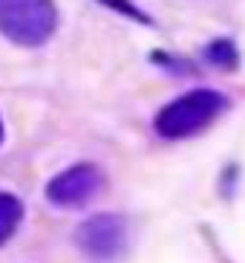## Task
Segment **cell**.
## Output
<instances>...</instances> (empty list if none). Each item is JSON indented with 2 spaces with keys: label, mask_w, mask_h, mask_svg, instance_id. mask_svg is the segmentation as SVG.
<instances>
[{
  "label": "cell",
  "mask_w": 245,
  "mask_h": 263,
  "mask_svg": "<svg viewBox=\"0 0 245 263\" xmlns=\"http://www.w3.org/2000/svg\"><path fill=\"white\" fill-rule=\"evenodd\" d=\"M58 26L55 0H0V35L17 47H40Z\"/></svg>",
  "instance_id": "7a4b0ae2"
},
{
  "label": "cell",
  "mask_w": 245,
  "mask_h": 263,
  "mask_svg": "<svg viewBox=\"0 0 245 263\" xmlns=\"http://www.w3.org/2000/svg\"><path fill=\"white\" fill-rule=\"evenodd\" d=\"M75 243L92 263H113L127 249V223L118 214H95L78 226Z\"/></svg>",
  "instance_id": "3957f363"
},
{
  "label": "cell",
  "mask_w": 245,
  "mask_h": 263,
  "mask_svg": "<svg viewBox=\"0 0 245 263\" xmlns=\"http://www.w3.org/2000/svg\"><path fill=\"white\" fill-rule=\"evenodd\" d=\"M21 217H23L21 200H17V197H12V194L0 191V246H3V243L15 234L17 223H21Z\"/></svg>",
  "instance_id": "5b68a950"
},
{
  "label": "cell",
  "mask_w": 245,
  "mask_h": 263,
  "mask_svg": "<svg viewBox=\"0 0 245 263\" xmlns=\"http://www.w3.org/2000/svg\"><path fill=\"white\" fill-rule=\"evenodd\" d=\"M225 107H228V99L222 93H216V90H191V93L168 101L159 110L153 127L165 139H188V136H196L205 127H211L225 113Z\"/></svg>",
  "instance_id": "6da1fadb"
},
{
  "label": "cell",
  "mask_w": 245,
  "mask_h": 263,
  "mask_svg": "<svg viewBox=\"0 0 245 263\" xmlns=\"http://www.w3.org/2000/svg\"><path fill=\"white\" fill-rule=\"evenodd\" d=\"M0 142H3V124H0Z\"/></svg>",
  "instance_id": "52a82bcc"
},
{
  "label": "cell",
  "mask_w": 245,
  "mask_h": 263,
  "mask_svg": "<svg viewBox=\"0 0 245 263\" xmlns=\"http://www.w3.org/2000/svg\"><path fill=\"white\" fill-rule=\"evenodd\" d=\"M104 185V177L95 165H72L64 174L46 185V197L52 205H61V209H81L95 197Z\"/></svg>",
  "instance_id": "277c9868"
},
{
  "label": "cell",
  "mask_w": 245,
  "mask_h": 263,
  "mask_svg": "<svg viewBox=\"0 0 245 263\" xmlns=\"http://www.w3.org/2000/svg\"><path fill=\"white\" fill-rule=\"evenodd\" d=\"M98 3H104L107 9H113V12H118V15H124V17H133L138 24H150V17H147L133 0H98Z\"/></svg>",
  "instance_id": "8992f818"
}]
</instances>
